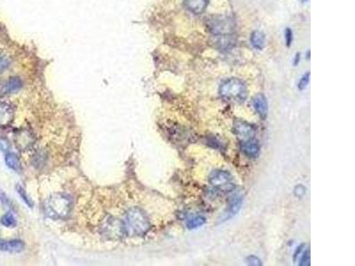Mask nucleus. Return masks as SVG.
Here are the masks:
<instances>
[{
    "label": "nucleus",
    "mask_w": 355,
    "mask_h": 266,
    "mask_svg": "<svg viewBox=\"0 0 355 266\" xmlns=\"http://www.w3.org/2000/svg\"><path fill=\"white\" fill-rule=\"evenodd\" d=\"M242 205H243V197H235L233 201L230 202L227 210L224 212L222 217H221V220H219V221L220 222L227 221L229 218L235 216L238 213L240 208L242 207Z\"/></svg>",
    "instance_id": "obj_12"
},
{
    "label": "nucleus",
    "mask_w": 355,
    "mask_h": 266,
    "mask_svg": "<svg viewBox=\"0 0 355 266\" xmlns=\"http://www.w3.org/2000/svg\"><path fill=\"white\" fill-rule=\"evenodd\" d=\"M241 150L246 156H248L249 158H256L260 155V144L254 138H251V139L243 142Z\"/></svg>",
    "instance_id": "obj_11"
},
{
    "label": "nucleus",
    "mask_w": 355,
    "mask_h": 266,
    "mask_svg": "<svg viewBox=\"0 0 355 266\" xmlns=\"http://www.w3.org/2000/svg\"><path fill=\"white\" fill-rule=\"evenodd\" d=\"M306 191H307V189H306L305 186H302V185H298V186L295 187L294 193H295L296 196L298 197V198H301V197L304 196L306 194Z\"/></svg>",
    "instance_id": "obj_27"
},
{
    "label": "nucleus",
    "mask_w": 355,
    "mask_h": 266,
    "mask_svg": "<svg viewBox=\"0 0 355 266\" xmlns=\"http://www.w3.org/2000/svg\"><path fill=\"white\" fill-rule=\"evenodd\" d=\"M15 143L17 148L20 150H27L34 144L33 134L28 130L18 131V133H15Z\"/></svg>",
    "instance_id": "obj_8"
},
{
    "label": "nucleus",
    "mask_w": 355,
    "mask_h": 266,
    "mask_svg": "<svg viewBox=\"0 0 355 266\" xmlns=\"http://www.w3.org/2000/svg\"><path fill=\"white\" fill-rule=\"evenodd\" d=\"M22 87V81L19 77H11L10 79L7 80L4 86L2 91L5 94H12L15 93L18 90H20Z\"/></svg>",
    "instance_id": "obj_15"
},
{
    "label": "nucleus",
    "mask_w": 355,
    "mask_h": 266,
    "mask_svg": "<svg viewBox=\"0 0 355 266\" xmlns=\"http://www.w3.org/2000/svg\"><path fill=\"white\" fill-rule=\"evenodd\" d=\"M233 133L243 142L251 139V138H254L255 133H256L254 127L245 121H243V120L235 121L233 122Z\"/></svg>",
    "instance_id": "obj_7"
},
{
    "label": "nucleus",
    "mask_w": 355,
    "mask_h": 266,
    "mask_svg": "<svg viewBox=\"0 0 355 266\" xmlns=\"http://www.w3.org/2000/svg\"><path fill=\"white\" fill-rule=\"evenodd\" d=\"M219 94L225 101L242 103L247 99L248 90L242 80L232 77L226 80L220 85Z\"/></svg>",
    "instance_id": "obj_4"
},
{
    "label": "nucleus",
    "mask_w": 355,
    "mask_h": 266,
    "mask_svg": "<svg viewBox=\"0 0 355 266\" xmlns=\"http://www.w3.org/2000/svg\"><path fill=\"white\" fill-rule=\"evenodd\" d=\"M285 41L288 47H290L293 42V31L290 28H287L285 30Z\"/></svg>",
    "instance_id": "obj_26"
},
{
    "label": "nucleus",
    "mask_w": 355,
    "mask_h": 266,
    "mask_svg": "<svg viewBox=\"0 0 355 266\" xmlns=\"http://www.w3.org/2000/svg\"><path fill=\"white\" fill-rule=\"evenodd\" d=\"M10 65V61L8 58L4 55L3 53H0V74H2L5 71Z\"/></svg>",
    "instance_id": "obj_23"
},
{
    "label": "nucleus",
    "mask_w": 355,
    "mask_h": 266,
    "mask_svg": "<svg viewBox=\"0 0 355 266\" xmlns=\"http://www.w3.org/2000/svg\"><path fill=\"white\" fill-rule=\"evenodd\" d=\"M11 143L10 141L6 138H0V150L4 153H8L10 151Z\"/></svg>",
    "instance_id": "obj_24"
},
{
    "label": "nucleus",
    "mask_w": 355,
    "mask_h": 266,
    "mask_svg": "<svg viewBox=\"0 0 355 266\" xmlns=\"http://www.w3.org/2000/svg\"><path fill=\"white\" fill-rule=\"evenodd\" d=\"M309 81H310V72H308L307 74H304L299 80V82L297 84V88L300 90H305L306 87L309 84Z\"/></svg>",
    "instance_id": "obj_22"
},
{
    "label": "nucleus",
    "mask_w": 355,
    "mask_h": 266,
    "mask_svg": "<svg viewBox=\"0 0 355 266\" xmlns=\"http://www.w3.org/2000/svg\"><path fill=\"white\" fill-rule=\"evenodd\" d=\"M305 247V245H301V246H299L298 248H297V250H296V252H295V254H294V261L296 262L297 261V258H298V256H300V255L302 254L303 252V248Z\"/></svg>",
    "instance_id": "obj_28"
},
{
    "label": "nucleus",
    "mask_w": 355,
    "mask_h": 266,
    "mask_svg": "<svg viewBox=\"0 0 355 266\" xmlns=\"http://www.w3.org/2000/svg\"><path fill=\"white\" fill-rule=\"evenodd\" d=\"M17 192H18V194L21 196L22 201L26 203L27 205L30 207H33V202H31V200L30 199V197L28 196V194L26 193V192L24 190L23 187H21V186H17L16 187Z\"/></svg>",
    "instance_id": "obj_20"
},
{
    "label": "nucleus",
    "mask_w": 355,
    "mask_h": 266,
    "mask_svg": "<svg viewBox=\"0 0 355 266\" xmlns=\"http://www.w3.org/2000/svg\"><path fill=\"white\" fill-rule=\"evenodd\" d=\"M252 106L255 111L258 113V115L262 119H265L267 116V112H268V105H267V101L265 96L261 93L254 96L252 99Z\"/></svg>",
    "instance_id": "obj_10"
},
{
    "label": "nucleus",
    "mask_w": 355,
    "mask_h": 266,
    "mask_svg": "<svg viewBox=\"0 0 355 266\" xmlns=\"http://www.w3.org/2000/svg\"><path fill=\"white\" fill-rule=\"evenodd\" d=\"M1 224L7 228H14L16 225V219L12 213H6L0 219Z\"/></svg>",
    "instance_id": "obj_18"
},
{
    "label": "nucleus",
    "mask_w": 355,
    "mask_h": 266,
    "mask_svg": "<svg viewBox=\"0 0 355 266\" xmlns=\"http://www.w3.org/2000/svg\"><path fill=\"white\" fill-rule=\"evenodd\" d=\"M24 248L25 244L21 239H12L0 243V250L7 253H20Z\"/></svg>",
    "instance_id": "obj_13"
},
{
    "label": "nucleus",
    "mask_w": 355,
    "mask_h": 266,
    "mask_svg": "<svg viewBox=\"0 0 355 266\" xmlns=\"http://www.w3.org/2000/svg\"><path fill=\"white\" fill-rule=\"evenodd\" d=\"M246 264L249 265V266H262V262L260 260V258L256 255H249L247 258H246Z\"/></svg>",
    "instance_id": "obj_25"
},
{
    "label": "nucleus",
    "mask_w": 355,
    "mask_h": 266,
    "mask_svg": "<svg viewBox=\"0 0 355 266\" xmlns=\"http://www.w3.org/2000/svg\"><path fill=\"white\" fill-rule=\"evenodd\" d=\"M102 234L110 239H121L126 234L124 223L120 219L110 218L102 225Z\"/></svg>",
    "instance_id": "obj_6"
},
{
    "label": "nucleus",
    "mask_w": 355,
    "mask_h": 266,
    "mask_svg": "<svg viewBox=\"0 0 355 266\" xmlns=\"http://www.w3.org/2000/svg\"><path fill=\"white\" fill-rule=\"evenodd\" d=\"M207 27L213 43L218 49L228 51L235 44V27L233 21L224 16H214L207 20Z\"/></svg>",
    "instance_id": "obj_1"
},
{
    "label": "nucleus",
    "mask_w": 355,
    "mask_h": 266,
    "mask_svg": "<svg viewBox=\"0 0 355 266\" xmlns=\"http://www.w3.org/2000/svg\"><path fill=\"white\" fill-rule=\"evenodd\" d=\"M250 43L252 46L257 50H262L265 47V37L261 31L255 30L250 35Z\"/></svg>",
    "instance_id": "obj_16"
},
{
    "label": "nucleus",
    "mask_w": 355,
    "mask_h": 266,
    "mask_svg": "<svg viewBox=\"0 0 355 266\" xmlns=\"http://www.w3.org/2000/svg\"><path fill=\"white\" fill-rule=\"evenodd\" d=\"M5 163L10 168L11 170L15 171H20L21 169V162L18 156L14 153H6L5 157Z\"/></svg>",
    "instance_id": "obj_17"
},
{
    "label": "nucleus",
    "mask_w": 355,
    "mask_h": 266,
    "mask_svg": "<svg viewBox=\"0 0 355 266\" xmlns=\"http://www.w3.org/2000/svg\"><path fill=\"white\" fill-rule=\"evenodd\" d=\"M72 207L73 202L71 198L65 193L57 192L48 198L45 205V210L50 218L63 219L69 217Z\"/></svg>",
    "instance_id": "obj_2"
},
{
    "label": "nucleus",
    "mask_w": 355,
    "mask_h": 266,
    "mask_svg": "<svg viewBox=\"0 0 355 266\" xmlns=\"http://www.w3.org/2000/svg\"><path fill=\"white\" fill-rule=\"evenodd\" d=\"M206 223V218L201 217V216H197L195 218H191L187 223H186V227L188 229H196L200 227L201 225H203Z\"/></svg>",
    "instance_id": "obj_19"
},
{
    "label": "nucleus",
    "mask_w": 355,
    "mask_h": 266,
    "mask_svg": "<svg viewBox=\"0 0 355 266\" xmlns=\"http://www.w3.org/2000/svg\"><path fill=\"white\" fill-rule=\"evenodd\" d=\"M210 185L220 192L228 193L235 189L233 176L228 170H215L209 176Z\"/></svg>",
    "instance_id": "obj_5"
},
{
    "label": "nucleus",
    "mask_w": 355,
    "mask_h": 266,
    "mask_svg": "<svg viewBox=\"0 0 355 266\" xmlns=\"http://www.w3.org/2000/svg\"><path fill=\"white\" fill-rule=\"evenodd\" d=\"M126 234L141 236L147 234L150 229V223L147 215L139 207H132L125 215L123 221Z\"/></svg>",
    "instance_id": "obj_3"
},
{
    "label": "nucleus",
    "mask_w": 355,
    "mask_h": 266,
    "mask_svg": "<svg viewBox=\"0 0 355 266\" xmlns=\"http://www.w3.org/2000/svg\"><path fill=\"white\" fill-rule=\"evenodd\" d=\"M300 61V54L297 53L296 54V57H295V60H294V65H297Z\"/></svg>",
    "instance_id": "obj_29"
},
{
    "label": "nucleus",
    "mask_w": 355,
    "mask_h": 266,
    "mask_svg": "<svg viewBox=\"0 0 355 266\" xmlns=\"http://www.w3.org/2000/svg\"><path fill=\"white\" fill-rule=\"evenodd\" d=\"M310 263H311V254H310V250L308 249V250L303 251L302 254L300 255L299 266H309L311 265Z\"/></svg>",
    "instance_id": "obj_21"
},
{
    "label": "nucleus",
    "mask_w": 355,
    "mask_h": 266,
    "mask_svg": "<svg viewBox=\"0 0 355 266\" xmlns=\"http://www.w3.org/2000/svg\"><path fill=\"white\" fill-rule=\"evenodd\" d=\"M308 0H301V2L302 3H306V2H308Z\"/></svg>",
    "instance_id": "obj_30"
},
{
    "label": "nucleus",
    "mask_w": 355,
    "mask_h": 266,
    "mask_svg": "<svg viewBox=\"0 0 355 266\" xmlns=\"http://www.w3.org/2000/svg\"><path fill=\"white\" fill-rule=\"evenodd\" d=\"M15 117V110L8 103L0 102V127L10 125Z\"/></svg>",
    "instance_id": "obj_9"
},
{
    "label": "nucleus",
    "mask_w": 355,
    "mask_h": 266,
    "mask_svg": "<svg viewBox=\"0 0 355 266\" xmlns=\"http://www.w3.org/2000/svg\"><path fill=\"white\" fill-rule=\"evenodd\" d=\"M184 3L191 13L201 15L206 9L209 0H184Z\"/></svg>",
    "instance_id": "obj_14"
}]
</instances>
